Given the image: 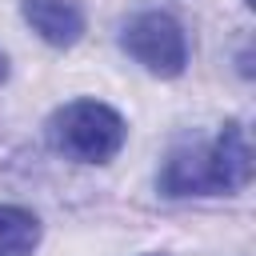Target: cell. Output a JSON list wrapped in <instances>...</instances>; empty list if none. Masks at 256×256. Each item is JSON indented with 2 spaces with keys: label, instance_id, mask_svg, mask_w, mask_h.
<instances>
[{
  "label": "cell",
  "instance_id": "cell-5",
  "mask_svg": "<svg viewBox=\"0 0 256 256\" xmlns=\"http://www.w3.org/2000/svg\"><path fill=\"white\" fill-rule=\"evenodd\" d=\"M40 244V220L28 208L0 204V256H32Z\"/></svg>",
  "mask_w": 256,
  "mask_h": 256
},
{
  "label": "cell",
  "instance_id": "cell-7",
  "mask_svg": "<svg viewBox=\"0 0 256 256\" xmlns=\"http://www.w3.org/2000/svg\"><path fill=\"white\" fill-rule=\"evenodd\" d=\"M244 4H248V8H252V4H256V0H244Z\"/></svg>",
  "mask_w": 256,
  "mask_h": 256
},
{
  "label": "cell",
  "instance_id": "cell-1",
  "mask_svg": "<svg viewBox=\"0 0 256 256\" xmlns=\"http://www.w3.org/2000/svg\"><path fill=\"white\" fill-rule=\"evenodd\" d=\"M48 140L60 156H68L76 164H108L124 148L128 124L116 108H108L100 100H72L52 112Z\"/></svg>",
  "mask_w": 256,
  "mask_h": 256
},
{
  "label": "cell",
  "instance_id": "cell-3",
  "mask_svg": "<svg viewBox=\"0 0 256 256\" xmlns=\"http://www.w3.org/2000/svg\"><path fill=\"white\" fill-rule=\"evenodd\" d=\"M160 192L164 196H220L232 188H228L216 148L204 144V148H176L168 156L160 172Z\"/></svg>",
  "mask_w": 256,
  "mask_h": 256
},
{
  "label": "cell",
  "instance_id": "cell-4",
  "mask_svg": "<svg viewBox=\"0 0 256 256\" xmlns=\"http://www.w3.org/2000/svg\"><path fill=\"white\" fill-rule=\"evenodd\" d=\"M20 12L52 48H72L84 36V12L76 0H20Z\"/></svg>",
  "mask_w": 256,
  "mask_h": 256
},
{
  "label": "cell",
  "instance_id": "cell-6",
  "mask_svg": "<svg viewBox=\"0 0 256 256\" xmlns=\"http://www.w3.org/2000/svg\"><path fill=\"white\" fill-rule=\"evenodd\" d=\"M8 80V60H4V52H0V84Z\"/></svg>",
  "mask_w": 256,
  "mask_h": 256
},
{
  "label": "cell",
  "instance_id": "cell-2",
  "mask_svg": "<svg viewBox=\"0 0 256 256\" xmlns=\"http://www.w3.org/2000/svg\"><path fill=\"white\" fill-rule=\"evenodd\" d=\"M120 44L136 64H144L160 80L180 76L188 64V36H184L180 20L168 12H140L136 20H128Z\"/></svg>",
  "mask_w": 256,
  "mask_h": 256
}]
</instances>
